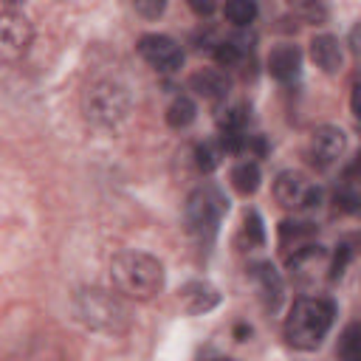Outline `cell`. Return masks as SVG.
<instances>
[{
	"label": "cell",
	"mask_w": 361,
	"mask_h": 361,
	"mask_svg": "<svg viewBox=\"0 0 361 361\" xmlns=\"http://www.w3.org/2000/svg\"><path fill=\"white\" fill-rule=\"evenodd\" d=\"M110 279L130 299H152L164 288V265L144 251H118L110 262Z\"/></svg>",
	"instance_id": "obj_1"
},
{
	"label": "cell",
	"mask_w": 361,
	"mask_h": 361,
	"mask_svg": "<svg viewBox=\"0 0 361 361\" xmlns=\"http://www.w3.org/2000/svg\"><path fill=\"white\" fill-rule=\"evenodd\" d=\"M336 307L322 296H302L293 302L285 319V341L296 350H316L333 327Z\"/></svg>",
	"instance_id": "obj_2"
},
{
	"label": "cell",
	"mask_w": 361,
	"mask_h": 361,
	"mask_svg": "<svg viewBox=\"0 0 361 361\" xmlns=\"http://www.w3.org/2000/svg\"><path fill=\"white\" fill-rule=\"evenodd\" d=\"M73 313L76 319L104 336H121L130 330V310L127 305L102 288H85L73 296Z\"/></svg>",
	"instance_id": "obj_3"
},
{
	"label": "cell",
	"mask_w": 361,
	"mask_h": 361,
	"mask_svg": "<svg viewBox=\"0 0 361 361\" xmlns=\"http://www.w3.org/2000/svg\"><path fill=\"white\" fill-rule=\"evenodd\" d=\"M130 93L121 82L116 79H99L85 90L82 99V110L87 116V121H93L96 127H116L127 118L130 113Z\"/></svg>",
	"instance_id": "obj_4"
},
{
	"label": "cell",
	"mask_w": 361,
	"mask_h": 361,
	"mask_svg": "<svg viewBox=\"0 0 361 361\" xmlns=\"http://www.w3.org/2000/svg\"><path fill=\"white\" fill-rule=\"evenodd\" d=\"M226 209H228V200L220 195V189H214V186L192 189L186 203H183L186 231L200 243H212L217 228H220V217Z\"/></svg>",
	"instance_id": "obj_5"
},
{
	"label": "cell",
	"mask_w": 361,
	"mask_h": 361,
	"mask_svg": "<svg viewBox=\"0 0 361 361\" xmlns=\"http://www.w3.org/2000/svg\"><path fill=\"white\" fill-rule=\"evenodd\" d=\"M274 197L285 209H313L322 200V189L313 180H307L302 172L285 169L274 180Z\"/></svg>",
	"instance_id": "obj_6"
},
{
	"label": "cell",
	"mask_w": 361,
	"mask_h": 361,
	"mask_svg": "<svg viewBox=\"0 0 361 361\" xmlns=\"http://www.w3.org/2000/svg\"><path fill=\"white\" fill-rule=\"evenodd\" d=\"M138 54L161 73H172L183 65V51L166 34H144L138 39Z\"/></svg>",
	"instance_id": "obj_7"
},
{
	"label": "cell",
	"mask_w": 361,
	"mask_h": 361,
	"mask_svg": "<svg viewBox=\"0 0 361 361\" xmlns=\"http://www.w3.org/2000/svg\"><path fill=\"white\" fill-rule=\"evenodd\" d=\"M31 45V25L23 14L6 11L0 17V56L6 62L20 59Z\"/></svg>",
	"instance_id": "obj_8"
},
{
	"label": "cell",
	"mask_w": 361,
	"mask_h": 361,
	"mask_svg": "<svg viewBox=\"0 0 361 361\" xmlns=\"http://www.w3.org/2000/svg\"><path fill=\"white\" fill-rule=\"evenodd\" d=\"M347 149V135L341 127H333V124H322L313 130L310 135V158L313 164L319 166H330L333 161H338Z\"/></svg>",
	"instance_id": "obj_9"
},
{
	"label": "cell",
	"mask_w": 361,
	"mask_h": 361,
	"mask_svg": "<svg viewBox=\"0 0 361 361\" xmlns=\"http://www.w3.org/2000/svg\"><path fill=\"white\" fill-rule=\"evenodd\" d=\"M251 279L257 282L262 307L271 310V313L279 310V305H282V299H285V285H282L279 271H276L271 262H257V265H251Z\"/></svg>",
	"instance_id": "obj_10"
},
{
	"label": "cell",
	"mask_w": 361,
	"mask_h": 361,
	"mask_svg": "<svg viewBox=\"0 0 361 361\" xmlns=\"http://www.w3.org/2000/svg\"><path fill=\"white\" fill-rule=\"evenodd\" d=\"M178 299H180V305H183L186 313H195L197 316V313H209L212 307L220 305V290L214 285L203 282V279H192V282H186L180 288Z\"/></svg>",
	"instance_id": "obj_11"
},
{
	"label": "cell",
	"mask_w": 361,
	"mask_h": 361,
	"mask_svg": "<svg viewBox=\"0 0 361 361\" xmlns=\"http://www.w3.org/2000/svg\"><path fill=\"white\" fill-rule=\"evenodd\" d=\"M189 87H192L197 96L209 99V102H220V99L228 96L231 82H228V76H226L223 71H217V68H200V71H195V73L189 76Z\"/></svg>",
	"instance_id": "obj_12"
},
{
	"label": "cell",
	"mask_w": 361,
	"mask_h": 361,
	"mask_svg": "<svg viewBox=\"0 0 361 361\" xmlns=\"http://www.w3.org/2000/svg\"><path fill=\"white\" fill-rule=\"evenodd\" d=\"M302 71V51L296 45H276L268 54V73L279 82H290L296 79Z\"/></svg>",
	"instance_id": "obj_13"
},
{
	"label": "cell",
	"mask_w": 361,
	"mask_h": 361,
	"mask_svg": "<svg viewBox=\"0 0 361 361\" xmlns=\"http://www.w3.org/2000/svg\"><path fill=\"white\" fill-rule=\"evenodd\" d=\"M310 59L316 62V68H322L324 73H338L341 71V45L336 37L330 34H319L310 39Z\"/></svg>",
	"instance_id": "obj_14"
},
{
	"label": "cell",
	"mask_w": 361,
	"mask_h": 361,
	"mask_svg": "<svg viewBox=\"0 0 361 361\" xmlns=\"http://www.w3.org/2000/svg\"><path fill=\"white\" fill-rule=\"evenodd\" d=\"M324 257H327V251L319 243H305L293 254H288V271L296 276H307L313 268H319L324 262Z\"/></svg>",
	"instance_id": "obj_15"
},
{
	"label": "cell",
	"mask_w": 361,
	"mask_h": 361,
	"mask_svg": "<svg viewBox=\"0 0 361 361\" xmlns=\"http://www.w3.org/2000/svg\"><path fill=\"white\" fill-rule=\"evenodd\" d=\"M316 237V226L305 220H282L279 223V245L282 248H299Z\"/></svg>",
	"instance_id": "obj_16"
},
{
	"label": "cell",
	"mask_w": 361,
	"mask_h": 361,
	"mask_svg": "<svg viewBox=\"0 0 361 361\" xmlns=\"http://www.w3.org/2000/svg\"><path fill=\"white\" fill-rule=\"evenodd\" d=\"M259 166L254 161H240L234 169H231V186L240 192V195H254L259 189Z\"/></svg>",
	"instance_id": "obj_17"
},
{
	"label": "cell",
	"mask_w": 361,
	"mask_h": 361,
	"mask_svg": "<svg viewBox=\"0 0 361 361\" xmlns=\"http://www.w3.org/2000/svg\"><path fill=\"white\" fill-rule=\"evenodd\" d=\"M195 118H197V104H195V99H189V96H178V99H172V104L166 107V124L175 127V130L189 127Z\"/></svg>",
	"instance_id": "obj_18"
},
{
	"label": "cell",
	"mask_w": 361,
	"mask_h": 361,
	"mask_svg": "<svg viewBox=\"0 0 361 361\" xmlns=\"http://www.w3.org/2000/svg\"><path fill=\"white\" fill-rule=\"evenodd\" d=\"M288 6L293 8V14L302 23H310V25H322L330 17L327 0H288Z\"/></svg>",
	"instance_id": "obj_19"
},
{
	"label": "cell",
	"mask_w": 361,
	"mask_h": 361,
	"mask_svg": "<svg viewBox=\"0 0 361 361\" xmlns=\"http://www.w3.org/2000/svg\"><path fill=\"white\" fill-rule=\"evenodd\" d=\"M223 17L237 25V28H245L257 20V0H226L223 6Z\"/></svg>",
	"instance_id": "obj_20"
},
{
	"label": "cell",
	"mask_w": 361,
	"mask_h": 361,
	"mask_svg": "<svg viewBox=\"0 0 361 361\" xmlns=\"http://www.w3.org/2000/svg\"><path fill=\"white\" fill-rule=\"evenodd\" d=\"M338 355L344 361H361V322H353L344 327L338 338Z\"/></svg>",
	"instance_id": "obj_21"
},
{
	"label": "cell",
	"mask_w": 361,
	"mask_h": 361,
	"mask_svg": "<svg viewBox=\"0 0 361 361\" xmlns=\"http://www.w3.org/2000/svg\"><path fill=\"white\" fill-rule=\"evenodd\" d=\"M220 158H223L220 141H200L195 147V164L200 172H214L220 166Z\"/></svg>",
	"instance_id": "obj_22"
},
{
	"label": "cell",
	"mask_w": 361,
	"mask_h": 361,
	"mask_svg": "<svg viewBox=\"0 0 361 361\" xmlns=\"http://www.w3.org/2000/svg\"><path fill=\"white\" fill-rule=\"evenodd\" d=\"M245 54V45H240L237 39H223V42H214L212 48V56L220 68H234Z\"/></svg>",
	"instance_id": "obj_23"
},
{
	"label": "cell",
	"mask_w": 361,
	"mask_h": 361,
	"mask_svg": "<svg viewBox=\"0 0 361 361\" xmlns=\"http://www.w3.org/2000/svg\"><path fill=\"white\" fill-rule=\"evenodd\" d=\"M333 203H336V209H338L341 214H350V217H361V189H358V186H350V183H344V186L336 192Z\"/></svg>",
	"instance_id": "obj_24"
},
{
	"label": "cell",
	"mask_w": 361,
	"mask_h": 361,
	"mask_svg": "<svg viewBox=\"0 0 361 361\" xmlns=\"http://www.w3.org/2000/svg\"><path fill=\"white\" fill-rule=\"evenodd\" d=\"M243 234H245L248 245H254V248L265 245V226H262V217H259L257 209H248L245 212V217H243Z\"/></svg>",
	"instance_id": "obj_25"
},
{
	"label": "cell",
	"mask_w": 361,
	"mask_h": 361,
	"mask_svg": "<svg viewBox=\"0 0 361 361\" xmlns=\"http://www.w3.org/2000/svg\"><path fill=\"white\" fill-rule=\"evenodd\" d=\"M248 121V110L243 104H231L223 113H217V127L220 130H243Z\"/></svg>",
	"instance_id": "obj_26"
},
{
	"label": "cell",
	"mask_w": 361,
	"mask_h": 361,
	"mask_svg": "<svg viewBox=\"0 0 361 361\" xmlns=\"http://www.w3.org/2000/svg\"><path fill=\"white\" fill-rule=\"evenodd\" d=\"M220 147H223V152H228V155H240V152H245V141H248V135H243V130H220Z\"/></svg>",
	"instance_id": "obj_27"
},
{
	"label": "cell",
	"mask_w": 361,
	"mask_h": 361,
	"mask_svg": "<svg viewBox=\"0 0 361 361\" xmlns=\"http://www.w3.org/2000/svg\"><path fill=\"white\" fill-rule=\"evenodd\" d=\"M350 259H353V243L344 240V243H338V248H336V254H333V262H330V279H338V276L344 274V268H347Z\"/></svg>",
	"instance_id": "obj_28"
},
{
	"label": "cell",
	"mask_w": 361,
	"mask_h": 361,
	"mask_svg": "<svg viewBox=\"0 0 361 361\" xmlns=\"http://www.w3.org/2000/svg\"><path fill=\"white\" fill-rule=\"evenodd\" d=\"M133 6L144 20H158L166 11V0H133Z\"/></svg>",
	"instance_id": "obj_29"
},
{
	"label": "cell",
	"mask_w": 361,
	"mask_h": 361,
	"mask_svg": "<svg viewBox=\"0 0 361 361\" xmlns=\"http://www.w3.org/2000/svg\"><path fill=\"white\" fill-rule=\"evenodd\" d=\"M347 42H350V51H353V56L361 62V23H355V25L350 28V37H347Z\"/></svg>",
	"instance_id": "obj_30"
},
{
	"label": "cell",
	"mask_w": 361,
	"mask_h": 361,
	"mask_svg": "<svg viewBox=\"0 0 361 361\" xmlns=\"http://www.w3.org/2000/svg\"><path fill=\"white\" fill-rule=\"evenodd\" d=\"M344 183H350V186H358L361 189V152L353 158V164H350V169H347V180Z\"/></svg>",
	"instance_id": "obj_31"
},
{
	"label": "cell",
	"mask_w": 361,
	"mask_h": 361,
	"mask_svg": "<svg viewBox=\"0 0 361 361\" xmlns=\"http://www.w3.org/2000/svg\"><path fill=\"white\" fill-rule=\"evenodd\" d=\"M186 3H189V8H192L197 17H209V14L214 11V6H217L214 0H186Z\"/></svg>",
	"instance_id": "obj_32"
},
{
	"label": "cell",
	"mask_w": 361,
	"mask_h": 361,
	"mask_svg": "<svg viewBox=\"0 0 361 361\" xmlns=\"http://www.w3.org/2000/svg\"><path fill=\"white\" fill-rule=\"evenodd\" d=\"M245 149H251L254 155H265L268 152V144H265V138L262 135H248V141H245Z\"/></svg>",
	"instance_id": "obj_33"
},
{
	"label": "cell",
	"mask_w": 361,
	"mask_h": 361,
	"mask_svg": "<svg viewBox=\"0 0 361 361\" xmlns=\"http://www.w3.org/2000/svg\"><path fill=\"white\" fill-rule=\"evenodd\" d=\"M350 107H353V116H355V121H358V127H361V82H358V85H353Z\"/></svg>",
	"instance_id": "obj_34"
},
{
	"label": "cell",
	"mask_w": 361,
	"mask_h": 361,
	"mask_svg": "<svg viewBox=\"0 0 361 361\" xmlns=\"http://www.w3.org/2000/svg\"><path fill=\"white\" fill-rule=\"evenodd\" d=\"M248 336H251V327H248V324H237V327H234V338H237V341H245Z\"/></svg>",
	"instance_id": "obj_35"
},
{
	"label": "cell",
	"mask_w": 361,
	"mask_h": 361,
	"mask_svg": "<svg viewBox=\"0 0 361 361\" xmlns=\"http://www.w3.org/2000/svg\"><path fill=\"white\" fill-rule=\"evenodd\" d=\"M355 240H358V245H361V234H358V237H355Z\"/></svg>",
	"instance_id": "obj_36"
}]
</instances>
